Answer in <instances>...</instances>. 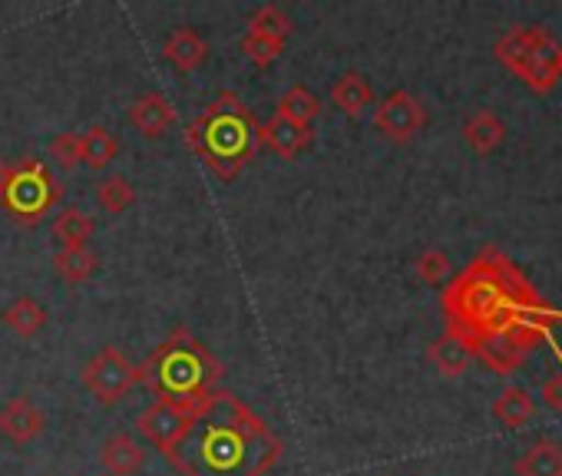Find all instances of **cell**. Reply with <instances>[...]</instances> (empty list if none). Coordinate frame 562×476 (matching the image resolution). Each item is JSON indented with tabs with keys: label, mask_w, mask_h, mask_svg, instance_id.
<instances>
[{
	"label": "cell",
	"mask_w": 562,
	"mask_h": 476,
	"mask_svg": "<svg viewBox=\"0 0 562 476\" xmlns=\"http://www.w3.org/2000/svg\"><path fill=\"white\" fill-rule=\"evenodd\" d=\"M417 279L424 282V285H440L447 275H450V256L447 252H440V249H427L420 259H417Z\"/></svg>",
	"instance_id": "obj_27"
},
{
	"label": "cell",
	"mask_w": 562,
	"mask_h": 476,
	"mask_svg": "<svg viewBox=\"0 0 562 476\" xmlns=\"http://www.w3.org/2000/svg\"><path fill=\"white\" fill-rule=\"evenodd\" d=\"M139 377H136V367L126 361V354L120 351V348H100L90 361H87V367L80 371V384L100 400V404H116V400H123L130 390H133V384H136Z\"/></svg>",
	"instance_id": "obj_6"
},
{
	"label": "cell",
	"mask_w": 562,
	"mask_h": 476,
	"mask_svg": "<svg viewBox=\"0 0 562 476\" xmlns=\"http://www.w3.org/2000/svg\"><path fill=\"white\" fill-rule=\"evenodd\" d=\"M532 338L516 328L513 321L496 328V331H486L480 335L476 341H470V351L493 371V374H513L522 361H526V351L532 348L529 344Z\"/></svg>",
	"instance_id": "obj_8"
},
{
	"label": "cell",
	"mask_w": 562,
	"mask_h": 476,
	"mask_svg": "<svg viewBox=\"0 0 562 476\" xmlns=\"http://www.w3.org/2000/svg\"><path fill=\"white\" fill-rule=\"evenodd\" d=\"M274 113H278V116H285V120H295V123H302V126H312L315 116L322 113V103H318V97H315L308 87H289L285 93H281Z\"/></svg>",
	"instance_id": "obj_22"
},
{
	"label": "cell",
	"mask_w": 562,
	"mask_h": 476,
	"mask_svg": "<svg viewBox=\"0 0 562 476\" xmlns=\"http://www.w3.org/2000/svg\"><path fill=\"white\" fill-rule=\"evenodd\" d=\"M97 231V218L80 212V208H64L54 222V238L64 246V249H77V246H87Z\"/></svg>",
	"instance_id": "obj_20"
},
{
	"label": "cell",
	"mask_w": 562,
	"mask_h": 476,
	"mask_svg": "<svg viewBox=\"0 0 562 476\" xmlns=\"http://www.w3.org/2000/svg\"><path fill=\"white\" fill-rule=\"evenodd\" d=\"M516 476H562V446L552 440L532 443L516 460Z\"/></svg>",
	"instance_id": "obj_18"
},
{
	"label": "cell",
	"mask_w": 562,
	"mask_h": 476,
	"mask_svg": "<svg viewBox=\"0 0 562 476\" xmlns=\"http://www.w3.org/2000/svg\"><path fill=\"white\" fill-rule=\"evenodd\" d=\"M532 410H536V404H532V397H529L526 387H506V390L493 400V417H496L503 427H509V430L526 427V423L532 420Z\"/></svg>",
	"instance_id": "obj_19"
},
{
	"label": "cell",
	"mask_w": 562,
	"mask_h": 476,
	"mask_svg": "<svg viewBox=\"0 0 562 476\" xmlns=\"http://www.w3.org/2000/svg\"><path fill=\"white\" fill-rule=\"evenodd\" d=\"M136 202V189L130 185L126 175H110L97 185V205L110 215H120L126 212L130 205Z\"/></svg>",
	"instance_id": "obj_25"
},
{
	"label": "cell",
	"mask_w": 562,
	"mask_h": 476,
	"mask_svg": "<svg viewBox=\"0 0 562 476\" xmlns=\"http://www.w3.org/2000/svg\"><path fill=\"white\" fill-rule=\"evenodd\" d=\"M182 139L218 179H235L258 149V123L245 100L225 90L205 106V113L186 129Z\"/></svg>",
	"instance_id": "obj_2"
},
{
	"label": "cell",
	"mask_w": 562,
	"mask_h": 476,
	"mask_svg": "<svg viewBox=\"0 0 562 476\" xmlns=\"http://www.w3.org/2000/svg\"><path fill=\"white\" fill-rule=\"evenodd\" d=\"M162 54H166V60H169L179 73H189V70H195V67L205 64L209 44H205V37H202L199 31H192V27H176V31L166 37Z\"/></svg>",
	"instance_id": "obj_12"
},
{
	"label": "cell",
	"mask_w": 562,
	"mask_h": 476,
	"mask_svg": "<svg viewBox=\"0 0 562 476\" xmlns=\"http://www.w3.org/2000/svg\"><path fill=\"white\" fill-rule=\"evenodd\" d=\"M427 358H430V364H434L443 377H460V374L467 371L473 351H470V344L460 341L457 335H443V338H437V341L427 348Z\"/></svg>",
	"instance_id": "obj_17"
},
{
	"label": "cell",
	"mask_w": 562,
	"mask_h": 476,
	"mask_svg": "<svg viewBox=\"0 0 562 476\" xmlns=\"http://www.w3.org/2000/svg\"><path fill=\"white\" fill-rule=\"evenodd\" d=\"M374 126L381 136H387L391 143H411L417 133H424L427 126V110L424 103L407 93V90H394L387 93L378 110H374Z\"/></svg>",
	"instance_id": "obj_7"
},
{
	"label": "cell",
	"mask_w": 562,
	"mask_h": 476,
	"mask_svg": "<svg viewBox=\"0 0 562 476\" xmlns=\"http://www.w3.org/2000/svg\"><path fill=\"white\" fill-rule=\"evenodd\" d=\"M60 195H64L60 182H54L50 169L41 159L34 156L11 159V162L0 159V205L21 225L44 222V215L57 205Z\"/></svg>",
	"instance_id": "obj_4"
},
{
	"label": "cell",
	"mask_w": 562,
	"mask_h": 476,
	"mask_svg": "<svg viewBox=\"0 0 562 476\" xmlns=\"http://www.w3.org/2000/svg\"><path fill=\"white\" fill-rule=\"evenodd\" d=\"M166 456L182 476H265L281 460V440L248 404L215 387Z\"/></svg>",
	"instance_id": "obj_1"
},
{
	"label": "cell",
	"mask_w": 562,
	"mask_h": 476,
	"mask_svg": "<svg viewBox=\"0 0 562 476\" xmlns=\"http://www.w3.org/2000/svg\"><path fill=\"white\" fill-rule=\"evenodd\" d=\"M97 265H100V259H97L87 246L60 249V252L54 256V269H57V275H60L67 285H83V282H90L93 272H97Z\"/></svg>",
	"instance_id": "obj_21"
},
{
	"label": "cell",
	"mask_w": 562,
	"mask_h": 476,
	"mask_svg": "<svg viewBox=\"0 0 562 476\" xmlns=\"http://www.w3.org/2000/svg\"><path fill=\"white\" fill-rule=\"evenodd\" d=\"M0 321H4L14 335H21V338H34V335H41L44 331V325L50 321V315H47V308L37 302V298H18V302H11L4 311H0Z\"/></svg>",
	"instance_id": "obj_16"
},
{
	"label": "cell",
	"mask_w": 562,
	"mask_h": 476,
	"mask_svg": "<svg viewBox=\"0 0 562 476\" xmlns=\"http://www.w3.org/2000/svg\"><path fill=\"white\" fill-rule=\"evenodd\" d=\"M50 159L60 166V169H77L83 162V143L77 133H60L54 143H50Z\"/></svg>",
	"instance_id": "obj_28"
},
{
	"label": "cell",
	"mask_w": 562,
	"mask_h": 476,
	"mask_svg": "<svg viewBox=\"0 0 562 476\" xmlns=\"http://www.w3.org/2000/svg\"><path fill=\"white\" fill-rule=\"evenodd\" d=\"M539 394H542L546 407H552V410H559V413H562V374L546 377V381H542V387H539Z\"/></svg>",
	"instance_id": "obj_29"
},
{
	"label": "cell",
	"mask_w": 562,
	"mask_h": 476,
	"mask_svg": "<svg viewBox=\"0 0 562 476\" xmlns=\"http://www.w3.org/2000/svg\"><path fill=\"white\" fill-rule=\"evenodd\" d=\"M241 54L255 64V67H268L274 64L281 54H285V41H274V37H265V34H248L241 37Z\"/></svg>",
	"instance_id": "obj_26"
},
{
	"label": "cell",
	"mask_w": 562,
	"mask_h": 476,
	"mask_svg": "<svg viewBox=\"0 0 562 476\" xmlns=\"http://www.w3.org/2000/svg\"><path fill=\"white\" fill-rule=\"evenodd\" d=\"M80 143H83V162L90 169H106L116 159V152H120V143H116V136L106 126H90L80 136Z\"/></svg>",
	"instance_id": "obj_23"
},
{
	"label": "cell",
	"mask_w": 562,
	"mask_h": 476,
	"mask_svg": "<svg viewBox=\"0 0 562 476\" xmlns=\"http://www.w3.org/2000/svg\"><path fill=\"white\" fill-rule=\"evenodd\" d=\"M312 139H315V129L312 126H302L295 120L278 116V113L268 123L258 126V146H268L281 159H295L299 152H305L312 146Z\"/></svg>",
	"instance_id": "obj_10"
},
{
	"label": "cell",
	"mask_w": 562,
	"mask_h": 476,
	"mask_svg": "<svg viewBox=\"0 0 562 476\" xmlns=\"http://www.w3.org/2000/svg\"><path fill=\"white\" fill-rule=\"evenodd\" d=\"M212 394V390H209ZM205 394V397H209ZM205 397H195V400H169V397H156V404L153 407H146L143 410V417H139V430H143V437L156 446V450H162V453H169L186 433H189V427L195 423V417H199V410H202V404H205Z\"/></svg>",
	"instance_id": "obj_5"
},
{
	"label": "cell",
	"mask_w": 562,
	"mask_h": 476,
	"mask_svg": "<svg viewBox=\"0 0 562 476\" xmlns=\"http://www.w3.org/2000/svg\"><path fill=\"white\" fill-rule=\"evenodd\" d=\"M331 103L345 113V116H361V113H368V106L374 103V90H371V83L361 77V73H355V70H348V73H341L335 83H331Z\"/></svg>",
	"instance_id": "obj_13"
},
{
	"label": "cell",
	"mask_w": 562,
	"mask_h": 476,
	"mask_svg": "<svg viewBox=\"0 0 562 476\" xmlns=\"http://www.w3.org/2000/svg\"><path fill=\"white\" fill-rule=\"evenodd\" d=\"M44 427H47V417L31 397H14L0 407V437H8L18 446L37 440L44 433Z\"/></svg>",
	"instance_id": "obj_9"
},
{
	"label": "cell",
	"mask_w": 562,
	"mask_h": 476,
	"mask_svg": "<svg viewBox=\"0 0 562 476\" xmlns=\"http://www.w3.org/2000/svg\"><path fill=\"white\" fill-rule=\"evenodd\" d=\"M248 34H265L274 41H285L292 34V18L274 4H261L248 18Z\"/></svg>",
	"instance_id": "obj_24"
},
{
	"label": "cell",
	"mask_w": 562,
	"mask_h": 476,
	"mask_svg": "<svg viewBox=\"0 0 562 476\" xmlns=\"http://www.w3.org/2000/svg\"><path fill=\"white\" fill-rule=\"evenodd\" d=\"M176 106L169 97L162 93H143L130 103V123L136 126V133H143L146 139L162 136L172 123H176Z\"/></svg>",
	"instance_id": "obj_11"
},
{
	"label": "cell",
	"mask_w": 562,
	"mask_h": 476,
	"mask_svg": "<svg viewBox=\"0 0 562 476\" xmlns=\"http://www.w3.org/2000/svg\"><path fill=\"white\" fill-rule=\"evenodd\" d=\"M100 463H103V469L113 473V476H130V473H136V469L146 463V453H143V446H139L133 437L116 433V437H110V440L103 443Z\"/></svg>",
	"instance_id": "obj_15"
},
{
	"label": "cell",
	"mask_w": 562,
	"mask_h": 476,
	"mask_svg": "<svg viewBox=\"0 0 562 476\" xmlns=\"http://www.w3.org/2000/svg\"><path fill=\"white\" fill-rule=\"evenodd\" d=\"M225 367L209 354V348L189 331L176 328L139 367L136 377L159 397L195 400L218 387Z\"/></svg>",
	"instance_id": "obj_3"
},
{
	"label": "cell",
	"mask_w": 562,
	"mask_h": 476,
	"mask_svg": "<svg viewBox=\"0 0 562 476\" xmlns=\"http://www.w3.org/2000/svg\"><path fill=\"white\" fill-rule=\"evenodd\" d=\"M503 139H506V123H503L496 113H490V110H480V113H473V116L463 123V143H467L473 152H480V156L499 149Z\"/></svg>",
	"instance_id": "obj_14"
}]
</instances>
